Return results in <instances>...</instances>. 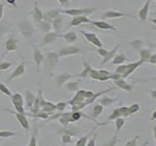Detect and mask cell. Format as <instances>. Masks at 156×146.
Segmentation results:
<instances>
[{"mask_svg":"<svg viewBox=\"0 0 156 146\" xmlns=\"http://www.w3.org/2000/svg\"><path fill=\"white\" fill-rule=\"evenodd\" d=\"M116 84H118L121 88H123V89H126V90H129L130 88L128 87V85L125 84L124 82H122V81H118V82H116Z\"/></svg>","mask_w":156,"mask_h":146,"instance_id":"obj_30","label":"cell"},{"mask_svg":"<svg viewBox=\"0 0 156 146\" xmlns=\"http://www.w3.org/2000/svg\"><path fill=\"white\" fill-rule=\"evenodd\" d=\"M129 46L131 49H133L135 51H140V49H143V46H144V41L141 40V39H134V40H132L129 42Z\"/></svg>","mask_w":156,"mask_h":146,"instance_id":"obj_18","label":"cell"},{"mask_svg":"<svg viewBox=\"0 0 156 146\" xmlns=\"http://www.w3.org/2000/svg\"><path fill=\"white\" fill-rule=\"evenodd\" d=\"M81 52H82L81 49L76 46H67V47L61 49V50L58 52V57H65L68 56L76 55V54H79Z\"/></svg>","mask_w":156,"mask_h":146,"instance_id":"obj_3","label":"cell"},{"mask_svg":"<svg viewBox=\"0 0 156 146\" xmlns=\"http://www.w3.org/2000/svg\"><path fill=\"white\" fill-rule=\"evenodd\" d=\"M91 23L93 26H95L99 29H102V30H111V31H116V27L111 26L110 23H106L105 21H91Z\"/></svg>","mask_w":156,"mask_h":146,"instance_id":"obj_8","label":"cell"},{"mask_svg":"<svg viewBox=\"0 0 156 146\" xmlns=\"http://www.w3.org/2000/svg\"><path fill=\"white\" fill-rule=\"evenodd\" d=\"M58 2L63 7H68V5H69V0H58Z\"/></svg>","mask_w":156,"mask_h":146,"instance_id":"obj_29","label":"cell"},{"mask_svg":"<svg viewBox=\"0 0 156 146\" xmlns=\"http://www.w3.org/2000/svg\"><path fill=\"white\" fill-rule=\"evenodd\" d=\"M80 33L82 34L83 36L85 37V39L88 41V42H90L91 44H93L94 46L98 47V48H102L104 47V45H102V43L101 41L100 40V38L98 37L95 33H92V32H86L84 30H80Z\"/></svg>","mask_w":156,"mask_h":146,"instance_id":"obj_4","label":"cell"},{"mask_svg":"<svg viewBox=\"0 0 156 146\" xmlns=\"http://www.w3.org/2000/svg\"><path fill=\"white\" fill-rule=\"evenodd\" d=\"M140 56V61L141 62H145L148 61V58L151 56V51L148 49H140L139 51Z\"/></svg>","mask_w":156,"mask_h":146,"instance_id":"obj_22","label":"cell"},{"mask_svg":"<svg viewBox=\"0 0 156 146\" xmlns=\"http://www.w3.org/2000/svg\"><path fill=\"white\" fill-rule=\"evenodd\" d=\"M24 69H26V63H24V61H22L20 64L17 66L16 69L14 70L13 72V74L11 75V77H10V80H12L14 79V78H16V77H19V76H21L23 74H24Z\"/></svg>","mask_w":156,"mask_h":146,"instance_id":"obj_14","label":"cell"},{"mask_svg":"<svg viewBox=\"0 0 156 146\" xmlns=\"http://www.w3.org/2000/svg\"><path fill=\"white\" fill-rule=\"evenodd\" d=\"M112 58H113V60H112V63H113L114 65L122 64V63L125 62L126 61H128V58H127L123 54H116V55Z\"/></svg>","mask_w":156,"mask_h":146,"instance_id":"obj_23","label":"cell"},{"mask_svg":"<svg viewBox=\"0 0 156 146\" xmlns=\"http://www.w3.org/2000/svg\"><path fill=\"white\" fill-rule=\"evenodd\" d=\"M124 17H132V15L117 12V11H107L102 15V18L104 19H120Z\"/></svg>","mask_w":156,"mask_h":146,"instance_id":"obj_10","label":"cell"},{"mask_svg":"<svg viewBox=\"0 0 156 146\" xmlns=\"http://www.w3.org/2000/svg\"><path fill=\"white\" fill-rule=\"evenodd\" d=\"M83 65H84V69H83L82 73H81V76L82 77H85L88 75V73H90V71L92 70V67L90 65V63H88L86 61L83 62Z\"/></svg>","mask_w":156,"mask_h":146,"instance_id":"obj_24","label":"cell"},{"mask_svg":"<svg viewBox=\"0 0 156 146\" xmlns=\"http://www.w3.org/2000/svg\"><path fill=\"white\" fill-rule=\"evenodd\" d=\"M83 23H91V19L88 18V16H77V17H73L72 21L69 24L70 27H74L78 26L80 24Z\"/></svg>","mask_w":156,"mask_h":146,"instance_id":"obj_9","label":"cell"},{"mask_svg":"<svg viewBox=\"0 0 156 146\" xmlns=\"http://www.w3.org/2000/svg\"><path fill=\"white\" fill-rule=\"evenodd\" d=\"M69 77V75L66 74V73H65V74H61V75H58L57 76V80H58V85H61L62 82H65L67 78Z\"/></svg>","mask_w":156,"mask_h":146,"instance_id":"obj_25","label":"cell"},{"mask_svg":"<svg viewBox=\"0 0 156 146\" xmlns=\"http://www.w3.org/2000/svg\"><path fill=\"white\" fill-rule=\"evenodd\" d=\"M152 0H146V2L144 4V6L140 8V12L138 14L139 19H140L143 23H145L147 21V18H148V12H149V8H150V5Z\"/></svg>","mask_w":156,"mask_h":146,"instance_id":"obj_6","label":"cell"},{"mask_svg":"<svg viewBox=\"0 0 156 146\" xmlns=\"http://www.w3.org/2000/svg\"><path fill=\"white\" fill-rule=\"evenodd\" d=\"M32 16H33V19L34 21H35L36 23L40 22L43 19V12L40 10V8H39L37 2H34V7H33V13H32Z\"/></svg>","mask_w":156,"mask_h":146,"instance_id":"obj_15","label":"cell"},{"mask_svg":"<svg viewBox=\"0 0 156 146\" xmlns=\"http://www.w3.org/2000/svg\"><path fill=\"white\" fill-rule=\"evenodd\" d=\"M18 43H19L18 39H15L13 37L9 38L8 40H6V42H5V53L12 52V51H16L17 50Z\"/></svg>","mask_w":156,"mask_h":146,"instance_id":"obj_11","label":"cell"},{"mask_svg":"<svg viewBox=\"0 0 156 146\" xmlns=\"http://www.w3.org/2000/svg\"><path fill=\"white\" fill-rule=\"evenodd\" d=\"M63 39H65L66 42L72 44V43H75L77 41L78 36L74 31H68L65 34V35H63Z\"/></svg>","mask_w":156,"mask_h":146,"instance_id":"obj_19","label":"cell"},{"mask_svg":"<svg viewBox=\"0 0 156 146\" xmlns=\"http://www.w3.org/2000/svg\"><path fill=\"white\" fill-rule=\"evenodd\" d=\"M126 67H127V65H124V64L118 66L116 68V73H118V74H120V73H124V71L126 70Z\"/></svg>","mask_w":156,"mask_h":146,"instance_id":"obj_27","label":"cell"},{"mask_svg":"<svg viewBox=\"0 0 156 146\" xmlns=\"http://www.w3.org/2000/svg\"><path fill=\"white\" fill-rule=\"evenodd\" d=\"M141 62L140 61H136V62H133V63H130V64H127V67H126V70L124 71V76H128L129 74H131L132 72H133L136 67H139L140 64H141Z\"/></svg>","mask_w":156,"mask_h":146,"instance_id":"obj_21","label":"cell"},{"mask_svg":"<svg viewBox=\"0 0 156 146\" xmlns=\"http://www.w3.org/2000/svg\"><path fill=\"white\" fill-rule=\"evenodd\" d=\"M60 37V34H58V32H47L45 33V35H44L43 39H42V43L40 44V46L43 47V46H46L48 45V44H52L54 42H56L58 40V38Z\"/></svg>","mask_w":156,"mask_h":146,"instance_id":"obj_5","label":"cell"},{"mask_svg":"<svg viewBox=\"0 0 156 146\" xmlns=\"http://www.w3.org/2000/svg\"><path fill=\"white\" fill-rule=\"evenodd\" d=\"M155 57H156V55L155 54H151L150 57L148 58V61L150 63H152V64H155Z\"/></svg>","mask_w":156,"mask_h":146,"instance_id":"obj_31","label":"cell"},{"mask_svg":"<svg viewBox=\"0 0 156 146\" xmlns=\"http://www.w3.org/2000/svg\"><path fill=\"white\" fill-rule=\"evenodd\" d=\"M3 8H4V5L2 3H0V19L3 17Z\"/></svg>","mask_w":156,"mask_h":146,"instance_id":"obj_32","label":"cell"},{"mask_svg":"<svg viewBox=\"0 0 156 146\" xmlns=\"http://www.w3.org/2000/svg\"><path fill=\"white\" fill-rule=\"evenodd\" d=\"M45 62L47 66H51L54 67L57 65V63L58 62V53L51 51V52H48L46 54V57H45Z\"/></svg>","mask_w":156,"mask_h":146,"instance_id":"obj_7","label":"cell"},{"mask_svg":"<svg viewBox=\"0 0 156 146\" xmlns=\"http://www.w3.org/2000/svg\"><path fill=\"white\" fill-rule=\"evenodd\" d=\"M96 11V8H72V9H66L62 10L61 14H65L70 17H77V16H89L92 13Z\"/></svg>","mask_w":156,"mask_h":146,"instance_id":"obj_1","label":"cell"},{"mask_svg":"<svg viewBox=\"0 0 156 146\" xmlns=\"http://www.w3.org/2000/svg\"><path fill=\"white\" fill-rule=\"evenodd\" d=\"M0 90H1L5 95H11V92H10V91L6 88V86L3 85V84H0Z\"/></svg>","mask_w":156,"mask_h":146,"instance_id":"obj_28","label":"cell"},{"mask_svg":"<svg viewBox=\"0 0 156 146\" xmlns=\"http://www.w3.org/2000/svg\"><path fill=\"white\" fill-rule=\"evenodd\" d=\"M51 24H52V27L55 29L56 32L60 31L62 29V16L54 19L53 21L51 22Z\"/></svg>","mask_w":156,"mask_h":146,"instance_id":"obj_20","label":"cell"},{"mask_svg":"<svg viewBox=\"0 0 156 146\" xmlns=\"http://www.w3.org/2000/svg\"><path fill=\"white\" fill-rule=\"evenodd\" d=\"M6 2L9 5H11V6H15L16 5V0H6Z\"/></svg>","mask_w":156,"mask_h":146,"instance_id":"obj_33","label":"cell"},{"mask_svg":"<svg viewBox=\"0 0 156 146\" xmlns=\"http://www.w3.org/2000/svg\"><path fill=\"white\" fill-rule=\"evenodd\" d=\"M96 52L98 53V55H100L101 57H104L106 55V53L108 52V50H106V49H105V48H98L96 50Z\"/></svg>","mask_w":156,"mask_h":146,"instance_id":"obj_26","label":"cell"},{"mask_svg":"<svg viewBox=\"0 0 156 146\" xmlns=\"http://www.w3.org/2000/svg\"><path fill=\"white\" fill-rule=\"evenodd\" d=\"M19 28L21 33L27 39L30 40V39L33 38V34L35 30H34V27L30 23V22H28L27 19H21L19 22Z\"/></svg>","mask_w":156,"mask_h":146,"instance_id":"obj_2","label":"cell"},{"mask_svg":"<svg viewBox=\"0 0 156 146\" xmlns=\"http://www.w3.org/2000/svg\"><path fill=\"white\" fill-rule=\"evenodd\" d=\"M38 24V28L40 29L41 31H43L44 33H47L51 30V28H52V24H51V22L50 21H47V19H42V21L40 22H38L37 23Z\"/></svg>","mask_w":156,"mask_h":146,"instance_id":"obj_16","label":"cell"},{"mask_svg":"<svg viewBox=\"0 0 156 146\" xmlns=\"http://www.w3.org/2000/svg\"><path fill=\"white\" fill-rule=\"evenodd\" d=\"M33 60H34V61H35V64L37 66L40 65L42 63V61H44L43 54L38 48H34L33 49Z\"/></svg>","mask_w":156,"mask_h":146,"instance_id":"obj_17","label":"cell"},{"mask_svg":"<svg viewBox=\"0 0 156 146\" xmlns=\"http://www.w3.org/2000/svg\"><path fill=\"white\" fill-rule=\"evenodd\" d=\"M43 19H47V21H50L52 22L54 19H56L58 17L61 16V11L60 10H57V9H53V10H50V11H48L46 13H43Z\"/></svg>","mask_w":156,"mask_h":146,"instance_id":"obj_13","label":"cell"},{"mask_svg":"<svg viewBox=\"0 0 156 146\" xmlns=\"http://www.w3.org/2000/svg\"><path fill=\"white\" fill-rule=\"evenodd\" d=\"M120 47H121L120 44H117V45H116V46H115L113 49H112V50H110V51L107 52V53H106V55L104 57V60H102V61H101V66H104V65L105 64V63H106L107 61H110L111 58L113 57L116 55V54H117V51L119 50Z\"/></svg>","mask_w":156,"mask_h":146,"instance_id":"obj_12","label":"cell"}]
</instances>
